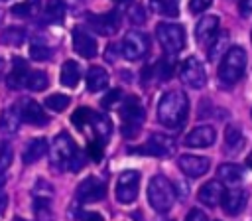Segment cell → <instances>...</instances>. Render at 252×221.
<instances>
[{
  "label": "cell",
  "mask_w": 252,
  "mask_h": 221,
  "mask_svg": "<svg viewBox=\"0 0 252 221\" xmlns=\"http://www.w3.org/2000/svg\"><path fill=\"white\" fill-rule=\"evenodd\" d=\"M189 112V99L183 91H169L158 103V120L167 128H179Z\"/></svg>",
  "instance_id": "cell-1"
},
{
  "label": "cell",
  "mask_w": 252,
  "mask_h": 221,
  "mask_svg": "<svg viewBox=\"0 0 252 221\" xmlns=\"http://www.w3.org/2000/svg\"><path fill=\"white\" fill-rule=\"evenodd\" d=\"M244 69H246V51L240 45L228 47L219 65V81L226 87L234 85L244 75Z\"/></svg>",
  "instance_id": "cell-2"
},
{
  "label": "cell",
  "mask_w": 252,
  "mask_h": 221,
  "mask_svg": "<svg viewBox=\"0 0 252 221\" xmlns=\"http://www.w3.org/2000/svg\"><path fill=\"white\" fill-rule=\"evenodd\" d=\"M148 201L159 213H165V211L171 209V205L175 201V189H173L171 182L165 176H154L150 180V184H148Z\"/></svg>",
  "instance_id": "cell-3"
},
{
  "label": "cell",
  "mask_w": 252,
  "mask_h": 221,
  "mask_svg": "<svg viewBox=\"0 0 252 221\" xmlns=\"http://www.w3.org/2000/svg\"><path fill=\"white\" fill-rule=\"evenodd\" d=\"M156 36L165 53L175 55L185 47V30L179 24L161 22L156 26Z\"/></svg>",
  "instance_id": "cell-4"
},
{
  "label": "cell",
  "mask_w": 252,
  "mask_h": 221,
  "mask_svg": "<svg viewBox=\"0 0 252 221\" xmlns=\"http://www.w3.org/2000/svg\"><path fill=\"white\" fill-rule=\"evenodd\" d=\"M120 118H122V134L126 138H134L140 132L142 122L146 118L144 107L138 103V99L134 97L126 99V103L120 107Z\"/></svg>",
  "instance_id": "cell-5"
},
{
  "label": "cell",
  "mask_w": 252,
  "mask_h": 221,
  "mask_svg": "<svg viewBox=\"0 0 252 221\" xmlns=\"http://www.w3.org/2000/svg\"><path fill=\"white\" fill-rule=\"evenodd\" d=\"M75 150H77V146H75L73 138L67 132H61L53 138V142L49 146V160L57 170H67Z\"/></svg>",
  "instance_id": "cell-6"
},
{
  "label": "cell",
  "mask_w": 252,
  "mask_h": 221,
  "mask_svg": "<svg viewBox=\"0 0 252 221\" xmlns=\"http://www.w3.org/2000/svg\"><path fill=\"white\" fill-rule=\"evenodd\" d=\"M130 154H144V156H154V158H169L175 152V142L173 138L165 134H152L144 146L138 148H128Z\"/></svg>",
  "instance_id": "cell-7"
},
{
  "label": "cell",
  "mask_w": 252,
  "mask_h": 221,
  "mask_svg": "<svg viewBox=\"0 0 252 221\" xmlns=\"http://www.w3.org/2000/svg\"><path fill=\"white\" fill-rule=\"evenodd\" d=\"M179 77H181V81L187 85V87H191V89H201V87H205V83H207V73H205V67H203V63L197 59V57H187L183 63H181V67H179Z\"/></svg>",
  "instance_id": "cell-8"
},
{
  "label": "cell",
  "mask_w": 252,
  "mask_h": 221,
  "mask_svg": "<svg viewBox=\"0 0 252 221\" xmlns=\"http://www.w3.org/2000/svg\"><path fill=\"white\" fill-rule=\"evenodd\" d=\"M150 49V39L144 32H128L122 37V55L130 61L142 59Z\"/></svg>",
  "instance_id": "cell-9"
},
{
  "label": "cell",
  "mask_w": 252,
  "mask_h": 221,
  "mask_svg": "<svg viewBox=\"0 0 252 221\" xmlns=\"http://www.w3.org/2000/svg\"><path fill=\"white\" fill-rule=\"evenodd\" d=\"M140 174L136 170H124L116 180V199L120 203H132L138 195Z\"/></svg>",
  "instance_id": "cell-10"
},
{
  "label": "cell",
  "mask_w": 252,
  "mask_h": 221,
  "mask_svg": "<svg viewBox=\"0 0 252 221\" xmlns=\"http://www.w3.org/2000/svg\"><path fill=\"white\" fill-rule=\"evenodd\" d=\"M87 24L93 32H96L100 36H112L120 28V16H118V12L87 14Z\"/></svg>",
  "instance_id": "cell-11"
},
{
  "label": "cell",
  "mask_w": 252,
  "mask_h": 221,
  "mask_svg": "<svg viewBox=\"0 0 252 221\" xmlns=\"http://www.w3.org/2000/svg\"><path fill=\"white\" fill-rule=\"evenodd\" d=\"M77 199L83 201V203H89V201H98L106 195V185L98 180V178H85L79 185H77V191H75Z\"/></svg>",
  "instance_id": "cell-12"
},
{
  "label": "cell",
  "mask_w": 252,
  "mask_h": 221,
  "mask_svg": "<svg viewBox=\"0 0 252 221\" xmlns=\"http://www.w3.org/2000/svg\"><path fill=\"white\" fill-rule=\"evenodd\" d=\"M71 37H73V49H75L81 57L91 59V57L96 55L98 45H96V39H94L89 32H85L83 28H73Z\"/></svg>",
  "instance_id": "cell-13"
},
{
  "label": "cell",
  "mask_w": 252,
  "mask_h": 221,
  "mask_svg": "<svg viewBox=\"0 0 252 221\" xmlns=\"http://www.w3.org/2000/svg\"><path fill=\"white\" fill-rule=\"evenodd\" d=\"M177 164H179L181 172L185 176H189V178H201L203 174L209 172V166H211L209 158L195 156V154H183V156H179Z\"/></svg>",
  "instance_id": "cell-14"
},
{
  "label": "cell",
  "mask_w": 252,
  "mask_h": 221,
  "mask_svg": "<svg viewBox=\"0 0 252 221\" xmlns=\"http://www.w3.org/2000/svg\"><path fill=\"white\" fill-rule=\"evenodd\" d=\"M215 138H217L215 128L209 126V124H203V126L193 128V130L185 136L183 144L189 146V148H209V146L215 142Z\"/></svg>",
  "instance_id": "cell-15"
},
{
  "label": "cell",
  "mask_w": 252,
  "mask_h": 221,
  "mask_svg": "<svg viewBox=\"0 0 252 221\" xmlns=\"http://www.w3.org/2000/svg\"><path fill=\"white\" fill-rule=\"evenodd\" d=\"M246 199H248V195L242 187H232V189H224L220 205L226 215H238L246 207Z\"/></svg>",
  "instance_id": "cell-16"
},
{
  "label": "cell",
  "mask_w": 252,
  "mask_h": 221,
  "mask_svg": "<svg viewBox=\"0 0 252 221\" xmlns=\"http://www.w3.org/2000/svg\"><path fill=\"white\" fill-rule=\"evenodd\" d=\"M222 195H224V185L219 180H209L207 184L201 185V189L197 193L199 201L207 207H217L222 201Z\"/></svg>",
  "instance_id": "cell-17"
},
{
  "label": "cell",
  "mask_w": 252,
  "mask_h": 221,
  "mask_svg": "<svg viewBox=\"0 0 252 221\" xmlns=\"http://www.w3.org/2000/svg\"><path fill=\"white\" fill-rule=\"evenodd\" d=\"M20 114H22V120L32 124V126H43L47 124V114L41 110V107L32 101V99H24L22 105H20Z\"/></svg>",
  "instance_id": "cell-18"
},
{
  "label": "cell",
  "mask_w": 252,
  "mask_h": 221,
  "mask_svg": "<svg viewBox=\"0 0 252 221\" xmlns=\"http://www.w3.org/2000/svg\"><path fill=\"white\" fill-rule=\"evenodd\" d=\"M219 32V18L217 16H203L195 26V39L199 43H207Z\"/></svg>",
  "instance_id": "cell-19"
},
{
  "label": "cell",
  "mask_w": 252,
  "mask_h": 221,
  "mask_svg": "<svg viewBox=\"0 0 252 221\" xmlns=\"http://www.w3.org/2000/svg\"><path fill=\"white\" fill-rule=\"evenodd\" d=\"M28 73H30V69H28L26 61H24L22 57H14V65H12V71H10L8 79H6L8 87H10V89H22V87H26V79H28Z\"/></svg>",
  "instance_id": "cell-20"
},
{
  "label": "cell",
  "mask_w": 252,
  "mask_h": 221,
  "mask_svg": "<svg viewBox=\"0 0 252 221\" xmlns=\"http://www.w3.org/2000/svg\"><path fill=\"white\" fill-rule=\"evenodd\" d=\"M47 148H49V146H47V140H45V138H32V140L26 144L24 152H22L24 164H33V162H37L39 158L45 156Z\"/></svg>",
  "instance_id": "cell-21"
},
{
  "label": "cell",
  "mask_w": 252,
  "mask_h": 221,
  "mask_svg": "<svg viewBox=\"0 0 252 221\" xmlns=\"http://www.w3.org/2000/svg\"><path fill=\"white\" fill-rule=\"evenodd\" d=\"M20 122H22L20 107L12 105V107H8V109L2 110V114H0V130H2V132H6V134H14V132H18Z\"/></svg>",
  "instance_id": "cell-22"
},
{
  "label": "cell",
  "mask_w": 252,
  "mask_h": 221,
  "mask_svg": "<svg viewBox=\"0 0 252 221\" xmlns=\"http://www.w3.org/2000/svg\"><path fill=\"white\" fill-rule=\"evenodd\" d=\"M89 124L93 126V132H94V136H96L98 142L104 144V142L110 138V134H112V122H110V118H108L106 114H96V112H93Z\"/></svg>",
  "instance_id": "cell-23"
},
{
  "label": "cell",
  "mask_w": 252,
  "mask_h": 221,
  "mask_svg": "<svg viewBox=\"0 0 252 221\" xmlns=\"http://www.w3.org/2000/svg\"><path fill=\"white\" fill-rule=\"evenodd\" d=\"M79 79H81V67H79V63L73 61V59H67L61 65V71H59V83L63 87H69L71 89V87H75L79 83Z\"/></svg>",
  "instance_id": "cell-24"
},
{
  "label": "cell",
  "mask_w": 252,
  "mask_h": 221,
  "mask_svg": "<svg viewBox=\"0 0 252 221\" xmlns=\"http://www.w3.org/2000/svg\"><path fill=\"white\" fill-rule=\"evenodd\" d=\"M228 49V34L226 32H217L209 43V49H207V57L209 61H219Z\"/></svg>",
  "instance_id": "cell-25"
},
{
  "label": "cell",
  "mask_w": 252,
  "mask_h": 221,
  "mask_svg": "<svg viewBox=\"0 0 252 221\" xmlns=\"http://www.w3.org/2000/svg\"><path fill=\"white\" fill-rule=\"evenodd\" d=\"M106 85H108V73H106L102 67H98V65L91 67L89 73H87V89H89L91 93H98V91H102Z\"/></svg>",
  "instance_id": "cell-26"
},
{
  "label": "cell",
  "mask_w": 252,
  "mask_h": 221,
  "mask_svg": "<svg viewBox=\"0 0 252 221\" xmlns=\"http://www.w3.org/2000/svg\"><path fill=\"white\" fill-rule=\"evenodd\" d=\"M244 146V136L238 126H226L224 130V150L228 154H236Z\"/></svg>",
  "instance_id": "cell-27"
},
{
  "label": "cell",
  "mask_w": 252,
  "mask_h": 221,
  "mask_svg": "<svg viewBox=\"0 0 252 221\" xmlns=\"http://www.w3.org/2000/svg\"><path fill=\"white\" fill-rule=\"evenodd\" d=\"M175 55H169L165 53V57H161L154 67H152V73H154V79L158 81H167L173 73V67H175V61H173Z\"/></svg>",
  "instance_id": "cell-28"
},
{
  "label": "cell",
  "mask_w": 252,
  "mask_h": 221,
  "mask_svg": "<svg viewBox=\"0 0 252 221\" xmlns=\"http://www.w3.org/2000/svg\"><path fill=\"white\" fill-rule=\"evenodd\" d=\"M217 174H219V178L222 180V182H226V184H238V182H242V178H244V170L238 166V164H220L219 166V170H217Z\"/></svg>",
  "instance_id": "cell-29"
},
{
  "label": "cell",
  "mask_w": 252,
  "mask_h": 221,
  "mask_svg": "<svg viewBox=\"0 0 252 221\" xmlns=\"http://www.w3.org/2000/svg\"><path fill=\"white\" fill-rule=\"evenodd\" d=\"M45 20L49 24H63V20H65V2L63 0H47Z\"/></svg>",
  "instance_id": "cell-30"
},
{
  "label": "cell",
  "mask_w": 252,
  "mask_h": 221,
  "mask_svg": "<svg viewBox=\"0 0 252 221\" xmlns=\"http://www.w3.org/2000/svg\"><path fill=\"white\" fill-rule=\"evenodd\" d=\"M150 6L156 14L175 18L179 14V0H150Z\"/></svg>",
  "instance_id": "cell-31"
},
{
  "label": "cell",
  "mask_w": 252,
  "mask_h": 221,
  "mask_svg": "<svg viewBox=\"0 0 252 221\" xmlns=\"http://www.w3.org/2000/svg\"><path fill=\"white\" fill-rule=\"evenodd\" d=\"M30 57L35 59V61H45V59L51 57V47L43 39L33 37L32 43H30Z\"/></svg>",
  "instance_id": "cell-32"
},
{
  "label": "cell",
  "mask_w": 252,
  "mask_h": 221,
  "mask_svg": "<svg viewBox=\"0 0 252 221\" xmlns=\"http://www.w3.org/2000/svg\"><path fill=\"white\" fill-rule=\"evenodd\" d=\"M39 4L41 0H24L20 4H14L12 6V14L18 16V18H28V16H35L37 10H39Z\"/></svg>",
  "instance_id": "cell-33"
},
{
  "label": "cell",
  "mask_w": 252,
  "mask_h": 221,
  "mask_svg": "<svg viewBox=\"0 0 252 221\" xmlns=\"http://www.w3.org/2000/svg\"><path fill=\"white\" fill-rule=\"evenodd\" d=\"M47 85H49L47 73H43V71H39V69L28 73V79H26V87H28V89H32V91H43Z\"/></svg>",
  "instance_id": "cell-34"
},
{
  "label": "cell",
  "mask_w": 252,
  "mask_h": 221,
  "mask_svg": "<svg viewBox=\"0 0 252 221\" xmlns=\"http://www.w3.org/2000/svg\"><path fill=\"white\" fill-rule=\"evenodd\" d=\"M24 39H26V32L22 28H8L0 36V41L6 45H20L24 43Z\"/></svg>",
  "instance_id": "cell-35"
},
{
  "label": "cell",
  "mask_w": 252,
  "mask_h": 221,
  "mask_svg": "<svg viewBox=\"0 0 252 221\" xmlns=\"http://www.w3.org/2000/svg\"><path fill=\"white\" fill-rule=\"evenodd\" d=\"M33 211H35V219H37V221H53V211H51L49 199H41V197H35V205H33Z\"/></svg>",
  "instance_id": "cell-36"
},
{
  "label": "cell",
  "mask_w": 252,
  "mask_h": 221,
  "mask_svg": "<svg viewBox=\"0 0 252 221\" xmlns=\"http://www.w3.org/2000/svg\"><path fill=\"white\" fill-rule=\"evenodd\" d=\"M45 107L49 110H55V112H61L69 107V97L67 95H61V93H55V95H49L45 99Z\"/></svg>",
  "instance_id": "cell-37"
},
{
  "label": "cell",
  "mask_w": 252,
  "mask_h": 221,
  "mask_svg": "<svg viewBox=\"0 0 252 221\" xmlns=\"http://www.w3.org/2000/svg\"><path fill=\"white\" fill-rule=\"evenodd\" d=\"M91 116H93V110H91L89 107H81V109H77V110L73 112V116H71V122H73V124H75L79 130H83V128L89 124Z\"/></svg>",
  "instance_id": "cell-38"
},
{
  "label": "cell",
  "mask_w": 252,
  "mask_h": 221,
  "mask_svg": "<svg viewBox=\"0 0 252 221\" xmlns=\"http://www.w3.org/2000/svg\"><path fill=\"white\" fill-rule=\"evenodd\" d=\"M12 158H14V154H12L10 144L8 142H0V172H4L12 164Z\"/></svg>",
  "instance_id": "cell-39"
},
{
  "label": "cell",
  "mask_w": 252,
  "mask_h": 221,
  "mask_svg": "<svg viewBox=\"0 0 252 221\" xmlns=\"http://www.w3.org/2000/svg\"><path fill=\"white\" fill-rule=\"evenodd\" d=\"M51 195H53V187H51V184H47V182L39 180V182L35 184V187H33V197L51 199Z\"/></svg>",
  "instance_id": "cell-40"
},
{
  "label": "cell",
  "mask_w": 252,
  "mask_h": 221,
  "mask_svg": "<svg viewBox=\"0 0 252 221\" xmlns=\"http://www.w3.org/2000/svg\"><path fill=\"white\" fill-rule=\"evenodd\" d=\"M87 154H89V158L93 160V162H100V158H102V142H89V146H87Z\"/></svg>",
  "instance_id": "cell-41"
},
{
  "label": "cell",
  "mask_w": 252,
  "mask_h": 221,
  "mask_svg": "<svg viewBox=\"0 0 252 221\" xmlns=\"http://www.w3.org/2000/svg\"><path fill=\"white\" fill-rule=\"evenodd\" d=\"M83 166H85V154L77 148L75 154H73V158H71V162H69V168H67V170H71V172H79Z\"/></svg>",
  "instance_id": "cell-42"
},
{
  "label": "cell",
  "mask_w": 252,
  "mask_h": 221,
  "mask_svg": "<svg viewBox=\"0 0 252 221\" xmlns=\"http://www.w3.org/2000/svg\"><path fill=\"white\" fill-rule=\"evenodd\" d=\"M211 4H213V0H189V10H191L193 14H201V12H205Z\"/></svg>",
  "instance_id": "cell-43"
},
{
  "label": "cell",
  "mask_w": 252,
  "mask_h": 221,
  "mask_svg": "<svg viewBox=\"0 0 252 221\" xmlns=\"http://www.w3.org/2000/svg\"><path fill=\"white\" fill-rule=\"evenodd\" d=\"M130 20H132L134 24H144V22H146V10H144L140 4H136V6L130 10Z\"/></svg>",
  "instance_id": "cell-44"
},
{
  "label": "cell",
  "mask_w": 252,
  "mask_h": 221,
  "mask_svg": "<svg viewBox=\"0 0 252 221\" xmlns=\"http://www.w3.org/2000/svg\"><path fill=\"white\" fill-rule=\"evenodd\" d=\"M120 97H122V91H120V89H112V91H110V93H108V95H106V97L100 101L102 109H108V107H112V105H114V103H116Z\"/></svg>",
  "instance_id": "cell-45"
},
{
  "label": "cell",
  "mask_w": 252,
  "mask_h": 221,
  "mask_svg": "<svg viewBox=\"0 0 252 221\" xmlns=\"http://www.w3.org/2000/svg\"><path fill=\"white\" fill-rule=\"evenodd\" d=\"M238 12H240L244 18L252 16V0H240V2H238Z\"/></svg>",
  "instance_id": "cell-46"
},
{
  "label": "cell",
  "mask_w": 252,
  "mask_h": 221,
  "mask_svg": "<svg viewBox=\"0 0 252 221\" xmlns=\"http://www.w3.org/2000/svg\"><path fill=\"white\" fill-rule=\"evenodd\" d=\"M185 221H209V219H207V215H205L201 209H191V211L187 213Z\"/></svg>",
  "instance_id": "cell-47"
},
{
  "label": "cell",
  "mask_w": 252,
  "mask_h": 221,
  "mask_svg": "<svg viewBox=\"0 0 252 221\" xmlns=\"http://www.w3.org/2000/svg\"><path fill=\"white\" fill-rule=\"evenodd\" d=\"M79 221H104L100 213H94V211H87V213H81Z\"/></svg>",
  "instance_id": "cell-48"
},
{
  "label": "cell",
  "mask_w": 252,
  "mask_h": 221,
  "mask_svg": "<svg viewBox=\"0 0 252 221\" xmlns=\"http://www.w3.org/2000/svg\"><path fill=\"white\" fill-rule=\"evenodd\" d=\"M6 205H8V195L4 191H0V213L6 211Z\"/></svg>",
  "instance_id": "cell-49"
},
{
  "label": "cell",
  "mask_w": 252,
  "mask_h": 221,
  "mask_svg": "<svg viewBox=\"0 0 252 221\" xmlns=\"http://www.w3.org/2000/svg\"><path fill=\"white\" fill-rule=\"evenodd\" d=\"M106 59H114L116 57V45H108V49H106V55H104Z\"/></svg>",
  "instance_id": "cell-50"
},
{
  "label": "cell",
  "mask_w": 252,
  "mask_h": 221,
  "mask_svg": "<svg viewBox=\"0 0 252 221\" xmlns=\"http://www.w3.org/2000/svg\"><path fill=\"white\" fill-rule=\"evenodd\" d=\"M248 166H250V168H252V152H250V154H248Z\"/></svg>",
  "instance_id": "cell-51"
},
{
  "label": "cell",
  "mask_w": 252,
  "mask_h": 221,
  "mask_svg": "<svg viewBox=\"0 0 252 221\" xmlns=\"http://www.w3.org/2000/svg\"><path fill=\"white\" fill-rule=\"evenodd\" d=\"M2 185H4V176L0 174V189H2Z\"/></svg>",
  "instance_id": "cell-52"
},
{
  "label": "cell",
  "mask_w": 252,
  "mask_h": 221,
  "mask_svg": "<svg viewBox=\"0 0 252 221\" xmlns=\"http://www.w3.org/2000/svg\"><path fill=\"white\" fill-rule=\"evenodd\" d=\"M2 69H4V61H2V57H0V75H2Z\"/></svg>",
  "instance_id": "cell-53"
},
{
  "label": "cell",
  "mask_w": 252,
  "mask_h": 221,
  "mask_svg": "<svg viewBox=\"0 0 252 221\" xmlns=\"http://www.w3.org/2000/svg\"><path fill=\"white\" fill-rule=\"evenodd\" d=\"M114 2H120V4H124V2H132V0H114Z\"/></svg>",
  "instance_id": "cell-54"
},
{
  "label": "cell",
  "mask_w": 252,
  "mask_h": 221,
  "mask_svg": "<svg viewBox=\"0 0 252 221\" xmlns=\"http://www.w3.org/2000/svg\"><path fill=\"white\" fill-rule=\"evenodd\" d=\"M16 221H24V219H16Z\"/></svg>",
  "instance_id": "cell-55"
},
{
  "label": "cell",
  "mask_w": 252,
  "mask_h": 221,
  "mask_svg": "<svg viewBox=\"0 0 252 221\" xmlns=\"http://www.w3.org/2000/svg\"><path fill=\"white\" fill-rule=\"evenodd\" d=\"M0 2H6V0H0Z\"/></svg>",
  "instance_id": "cell-56"
}]
</instances>
